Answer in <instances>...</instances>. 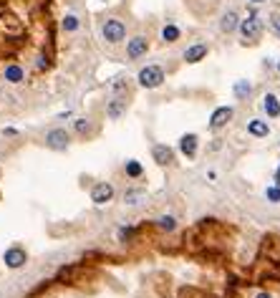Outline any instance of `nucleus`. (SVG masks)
Wrapping results in <instances>:
<instances>
[{"mask_svg": "<svg viewBox=\"0 0 280 298\" xmlns=\"http://www.w3.org/2000/svg\"><path fill=\"white\" fill-rule=\"evenodd\" d=\"M161 41H164V43H177V41H180L182 38V31H180V25H174V23H167L164 28H161Z\"/></svg>", "mask_w": 280, "mask_h": 298, "instance_id": "nucleus-18", "label": "nucleus"}, {"mask_svg": "<svg viewBox=\"0 0 280 298\" xmlns=\"http://www.w3.org/2000/svg\"><path fill=\"white\" fill-rule=\"evenodd\" d=\"M255 298H273V296H270V293H268V291H260V293H258V296H255Z\"/></svg>", "mask_w": 280, "mask_h": 298, "instance_id": "nucleus-26", "label": "nucleus"}, {"mask_svg": "<svg viewBox=\"0 0 280 298\" xmlns=\"http://www.w3.org/2000/svg\"><path fill=\"white\" fill-rule=\"evenodd\" d=\"M114 200V185L111 182H96L91 190V202L94 205H106Z\"/></svg>", "mask_w": 280, "mask_h": 298, "instance_id": "nucleus-9", "label": "nucleus"}, {"mask_svg": "<svg viewBox=\"0 0 280 298\" xmlns=\"http://www.w3.org/2000/svg\"><path fill=\"white\" fill-rule=\"evenodd\" d=\"M141 197V190H129L126 195H124V202H129V205H137V200Z\"/></svg>", "mask_w": 280, "mask_h": 298, "instance_id": "nucleus-24", "label": "nucleus"}, {"mask_svg": "<svg viewBox=\"0 0 280 298\" xmlns=\"http://www.w3.org/2000/svg\"><path fill=\"white\" fill-rule=\"evenodd\" d=\"M68 144H71V134L66 129H61V127H56V129H51L46 134V147L53 149V152H66Z\"/></svg>", "mask_w": 280, "mask_h": 298, "instance_id": "nucleus-4", "label": "nucleus"}, {"mask_svg": "<svg viewBox=\"0 0 280 298\" xmlns=\"http://www.w3.org/2000/svg\"><path fill=\"white\" fill-rule=\"evenodd\" d=\"M124 174L131 177V180H141L144 177V165L139 159H126L124 162Z\"/></svg>", "mask_w": 280, "mask_h": 298, "instance_id": "nucleus-15", "label": "nucleus"}, {"mask_svg": "<svg viewBox=\"0 0 280 298\" xmlns=\"http://www.w3.org/2000/svg\"><path fill=\"white\" fill-rule=\"evenodd\" d=\"M232 94H235V99L245 101V99H250V94H253V84H250V81H245V79L235 81V86H232Z\"/></svg>", "mask_w": 280, "mask_h": 298, "instance_id": "nucleus-17", "label": "nucleus"}, {"mask_svg": "<svg viewBox=\"0 0 280 298\" xmlns=\"http://www.w3.org/2000/svg\"><path fill=\"white\" fill-rule=\"evenodd\" d=\"M88 129H91V122H88V119H76V122H73V131H76L79 137H86Z\"/></svg>", "mask_w": 280, "mask_h": 298, "instance_id": "nucleus-22", "label": "nucleus"}, {"mask_svg": "<svg viewBox=\"0 0 280 298\" xmlns=\"http://www.w3.org/2000/svg\"><path fill=\"white\" fill-rule=\"evenodd\" d=\"M137 81H139L141 88H159L167 81V76H164V68L161 66H144L137 73Z\"/></svg>", "mask_w": 280, "mask_h": 298, "instance_id": "nucleus-2", "label": "nucleus"}, {"mask_svg": "<svg viewBox=\"0 0 280 298\" xmlns=\"http://www.w3.org/2000/svg\"><path fill=\"white\" fill-rule=\"evenodd\" d=\"M235 116V109L232 106H217L215 111H212V116H210V131H220V129H225L227 124H230V119Z\"/></svg>", "mask_w": 280, "mask_h": 298, "instance_id": "nucleus-5", "label": "nucleus"}, {"mask_svg": "<svg viewBox=\"0 0 280 298\" xmlns=\"http://www.w3.org/2000/svg\"><path fill=\"white\" fill-rule=\"evenodd\" d=\"M79 18L76 16H73V13H68V16H63V21H61V28H63V31L66 33H73V31H79Z\"/></svg>", "mask_w": 280, "mask_h": 298, "instance_id": "nucleus-21", "label": "nucleus"}, {"mask_svg": "<svg viewBox=\"0 0 280 298\" xmlns=\"http://www.w3.org/2000/svg\"><path fill=\"white\" fill-rule=\"evenodd\" d=\"M152 159L159 167H172L174 165V149L167 144H154L152 147Z\"/></svg>", "mask_w": 280, "mask_h": 298, "instance_id": "nucleus-10", "label": "nucleus"}, {"mask_svg": "<svg viewBox=\"0 0 280 298\" xmlns=\"http://www.w3.org/2000/svg\"><path fill=\"white\" fill-rule=\"evenodd\" d=\"M207 53H210V46L207 43H192V46H187V51L182 53V58L187 64H200V61H204L207 58Z\"/></svg>", "mask_w": 280, "mask_h": 298, "instance_id": "nucleus-11", "label": "nucleus"}, {"mask_svg": "<svg viewBox=\"0 0 280 298\" xmlns=\"http://www.w3.org/2000/svg\"><path fill=\"white\" fill-rule=\"evenodd\" d=\"M278 73H280V61H278Z\"/></svg>", "mask_w": 280, "mask_h": 298, "instance_id": "nucleus-29", "label": "nucleus"}, {"mask_svg": "<svg viewBox=\"0 0 280 298\" xmlns=\"http://www.w3.org/2000/svg\"><path fill=\"white\" fill-rule=\"evenodd\" d=\"M157 228L164 230V233H174V230H177V220H174L172 215H161V217L157 220Z\"/></svg>", "mask_w": 280, "mask_h": 298, "instance_id": "nucleus-20", "label": "nucleus"}, {"mask_svg": "<svg viewBox=\"0 0 280 298\" xmlns=\"http://www.w3.org/2000/svg\"><path fill=\"white\" fill-rule=\"evenodd\" d=\"M101 36H104V41L111 43V46L121 43L126 38V25H124V21H119V18L104 21V25H101Z\"/></svg>", "mask_w": 280, "mask_h": 298, "instance_id": "nucleus-3", "label": "nucleus"}, {"mask_svg": "<svg viewBox=\"0 0 280 298\" xmlns=\"http://www.w3.org/2000/svg\"><path fill=\"white\" fill-rule=\"evenodd\" d=\"M275 185H280V165H278V170H275Z\"/></svg>", "mask_w": 280, "mask_h": 298, "instance_id": "nucleus-27", "label": "nucleus"}, {"mask_svg": "<svg viewBox=\"0 0 280 298\" xmlns=\"http://www.w3.org/2000/svg\"><path fill=\"white\" fill-rule=\"evenodd\" d=\"M247 134L250 137H255V139H265L270 134V127L265 119H250L247 122Z\"/></svg>", "mask_w": 280, "mask_h": 298, "instance_id": "nucleus-12", "label": "nucleus"}, {"mask_svg": "<svg viewBox=\"0 0 280 298\" xmlns=\"http://www.w3.org/2000/svg\"><path fill=\"white\" fill-rule=\"evenodd\" d=\"M240 28V18H238V13L235 10H227V13H222V18H220V31L222 33H235Z\"/></svg>", "mask_w": 280, "mask_h": 298, "instance_id": "nucleus-13", "label": "nucleus"}, {"mask_svg": "<svg viewBox=\"0 0 280 298\" xmlns=\"http://www.w3.org/2000/svg\"><path fill=\"white\" fill-rule=\"evenodd\" d=\"M262 111L268 114L270 119H278L280 116V101H278L275 94H265L262 96Z\"/></svg>", "mask_w": 280, "mask_h": 298, "instance_id": "nucleus-14", "label": "nucleus"}, {"mask_svg": "<svg viewBox=\"0 0 280 298\" xmlns=\"http://www.w3.org/2000/svg\"><path fill=\"white\" fill-rule=\"evenodd\" d=\"M124 111H126V101H124V99L109 101V106H106V116H109V119H119Z\"/></svg>", "mask_w": 280, "mask_h": 298, "instance_id": "nucleus-19", "label": "nucleus"}, {"mask_svg": "<svg viewBox=\"0 0 280 298\" xmlns=\"http://www.w3.org/2000/svg\"><path fill=\"white\" fill-rule=\"evenodd\" d=\"M270 25H273V31H275V36L280 38V16L275 13V16H270Z\"/></svg>", "mask_w": 280, "mask_h": 298, "instance_id": "nucleus-25", "label": "nucleus"}, {"mask_svg": "<svg viewBox=\"0 0 280 298\" xmlns=\"http://www.w3.org/2000/svg\"><path fill=\"white\" fill-rule=\"evenodd\" d=\"M3 76H5V81H10V84H20V81H25V71H23V66H18V64H10V66H5Z\"/></svg>", "mask_w": 280, "mask_h": 298, "instance_id": "nucleus-16", "label": "nucleus"}, {"mask_svg": "<svg viewBox=\"0 0 280 298\" xmlns=\"http://www.w3.org/2000/svg\"><path fill=\"white\" fill-rule=\"evenodd\" d=\"M240 38H242V46H255V43L262 38V21L260 16L253 10L245 21H240Z\"/></svg>", "mask_w": 280, "mask_h": 298, "instance_id": "nucleus-1", "label": "nucleus"}, {"mask_svg": "<svg viewBox=\"0 0 280 298\" xmlns=\"http://www.w3.org/2000/svg\"><path fill=\"white\" fill-rule=\"evenodd\" d=\"M146 51H149V41H146L144 36H134L126 43V58L129 61H137V58L146 56Z\"/></svg>", "mask_w": 280, "mask_h": 298, "instance_id": "nucleus-7", "label": "nucleus"}, {"mask_svg": "<svg viewBox=\"0 0 280 298\" xmlns=\"http://www.w3.org/2000/svg\"><path fill=\"white\" fill-rule=\"evenodd\" d=\"M177 147H180V152H182L187 159H195V157H197V149H200V137H197L195 131L182 134V137H180V144H177Z\"/></svg>", "mask_w": 280, "mask_h": 298, "instance_id": "nucleus-8", "label": "nucleus"}, {"mask_svg": "<svg viewBox=\"0 0 280 298\" xmlns=\"http://www.w3.org/2000/svg\"><path fill=\"white\" fill-rule=\"evenodd\" d=\"M250 3H255V5H260V3H265V0H250Z\"/></svg>", "mask_w": 280, "mask_h": 298, "instance_id": "nucleus-28", "label": "nucleus"}, {"mask_svg": "<svg viewBox=\"0 0 280 298\" xmlns=\"http://www.w3.org/2000/svg\"><path fill=\"white\" fill-rule=\"evenodd\" d=\"M3 260H5V265H8V268L18 271V268H23V265H25L28 253H25V248H20V245H10V248L3 253Z\"/></svg>", "mask_w": 280, "mask_h": 298, "instance_id": "nucleus-6", "label": "nucleus"}, {"mask_svg": "<svg viewBox=\"0 0 280 298\" xmlns=\"http://www.w3.org/2000/svg\"><path fill=\"white\" fill-rule=\"evenodd\" d=\"M265 197H268V202L278 205L280 202V185H270L268 190H265Z\"/></svg>", "mask_w": 280, "mask_h": 298, "instance_id": "nucleus-23", "label": "nucleus"}]
</instances>
